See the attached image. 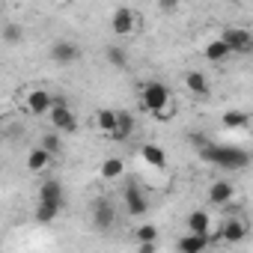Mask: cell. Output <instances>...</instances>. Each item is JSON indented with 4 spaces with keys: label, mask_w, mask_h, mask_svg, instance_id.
Returning a JSON list of instances; mask_svg holds the SVG:
<instances>
[{
    "label": "cell",
    "mask_w": 253,
    "mask_h": 253,
    "mask_svg": "<svg viewBox=\"0 0 253 253\" xmlns=\"http://www.w3.org/2000/svg\"><path fill=\"white\" fill-rule=\"evenodd\" d=\"M60 211H63V206L39 200V206H36V220H39V223H54V220L60 217Z\"/></svg>",
    "instance_id": "obj_22"
},
{
    "label": "cell",
    "mask_w": 253,
    "mask_h": 253,
    "mask_svg": "<svg viewBox=\"0 0 253 253\" xmlns=\"http://www.w3.org/2000/svg\"><path fill=\"white\" fill-rule=\"evenodd\" d=\"M244 235H247V223H244L241 217H226V220H223V226H220V238H223V241L235 244V241H241Z\"/></svg>",
    "instance_id": "obj_14"
},
{
    "label": "cell",
    "mask_w": 253,
    "mask_h": 253,
    "mask_svg": "<svg viewBox=\"0 0 253 253\" xmlns=\"http://www.w3.org/2000/svg\"><path fill=\"white\" fill-rule=\"evenodd\" d=\"M185 229L188 232H197V235H209L211 232V214L206 209H194L185 220Z\"/></svg>",
    "instance_id": "obj_12"
},
{
    "label": "cell",
    "mask_w": 253,
    "mask_h": 253,
    "mask_svg": "<svg viewBox=\"0 0 253 253\" xmlns=\"http://www.w3.org/2000/svg\"><path fill=\"white\" fill-rule=\"evenodd\" d=\"M229 54H232V51L226 48V42H223L220 36H217V39H209V42H206V48H203V57H206L209 63H223Z\"/></svg>",
    "instance_id": "obj_16"
},
{
    "label": "cell",
    "mask_w": 253,
    "mask_h": 253,
    "mask_svg": "<svg viewBox=\"0 0 253 253\" xmlns=\"http://www.w3.org/2000/svg\"><path fill=\"white\" fill-rule=\"evenodd\" d=\"M51 158H57L60 152H63V137H60V131H51V134H45L42 137V143H39Z\"/></svg>",
    "instance_id": "obj_26"
},
{
    "label": "cell",
    "mask_w": 253,
    "mask_h": 253,
    "mask_svg": "<svg viewBox=\"0 0 253 253\" xmlns=\"http://www.w3.org/2000/svg\"><path fill=\"white\" fill-rule=\"evenodd\" d=\"M98 176H101L104 182H116V179H122V176H125V164H122V158H104V161L98 164Z\"/></svg>",
    "instance_id": "obj_17"
},
{
    "label": "cell",
    "mask_w": 253,
    "mask_h": 253,
    "mask_svg": "<svg viewBox=\"0 0 253 253\" xmlns=\"http://www.w3.org/2000/svg\"><path fill=\"white\" fill-rule=\"evenodd\" d=\"M104 57H107V63L113 69H125V66H128V51H125L122 45H107Z\"/></svg>",
    "instance_id": "obj_24"
},
{
    "label": "cell",
    "mask_w": 253,
    "mask_h": 253,
    "mask_svg": "<svg viewBox=\"0 0 253 253\" xmlns=\"http://www.w3.org/2000/svg\"><path fill=\"white\" fill-rule=\"evenodd\" d=\"M57 3H66V0H57Z\"/></svg>",
    "instance_id": "obj_30"
},
{
    "label": "cell",
    "mask_w": 253,
    "mask_h": 253,
    "mask_svg": "<svg viewBox=\"0 0 253 253\" xmlns=\"http://www.w3.org/2000/svg\"><path fill=\"white\" fill-rule=\"evenodd\" d=\"M122 197H125V211H128L131 217H140V214H146L149 203H146V197H143V191H140L137 185H128Z\"/></svg>",
    "instance_id": "obj_9"
},
{
    "label": "cell",
    "mask_w": 253,
    "mask_h": 253,
    "mask_svg": "<svg viewBox=\"0 0 253 253\" xmlns=\"http://www.w3.org/2000/svg\"><path fill=\"white\" fill-rule=\"evenodd\" d=\"M220 39L226 42L229 51H238V54H250L253 51V33L247 27H226L220 33Z\"/></svg>",
    "instance_id": "obj_5"
},
{
    "label": "cell",
    "mask_w": 253,
    "mask_h": 253,
    "mask_svg": "<svg viewBox=\"0 0 253 253\" xmlns=\"http://www.w3.org/2000/svg\"><path fill=\"white\" fill-rule=\"evenodd\" d=\"M51 104H54V95H51L48 89H42V86H30V89L24 92V110H27V113L42 116V113L51 110Z\"/></svg>",
    "instance_id": "obj_7"
},
{
    "label": "cell",
    "mask_w": 253,
    "mask_h": 253,
    "mask_svg": "<svg viewBox=\"0 0 253 253\" xmlns=\"http://www.w3.org/2000/svg\"><path fill=\"white\" fill-rule=\"evenodd\" d=\"M137 12L128 9V6H119L110 12V33L113 36H134L137 33Z\"/></svg>",
    "instance_id": "obj_4"
},
{
    "label": "cell",
    "mask_w": 253,
    "mask_h": 253,
    "mask_svg": "<svg viewBox=\"0 0 253 253\" xmlns=\"http://www.w3.org/2000/svg\"><path fill=\"white\" fill-rule=\"evenodd\" d=\"M0 39H3L6 45H21V42H24V27L9 21V24L0 27Z\"/></svg>",
    "instance_id": "obj_25"
},
{
    "label": "cell",
    "mask_w": 253,
    "mask_h": 253,
    "mask_svg": "<svg viewBox=\"0 0 253 253\" xmlns=\"http://www.w3.org/2000/svg\"><path fill=\"white\" fill-rule=\"evenodd\" d=\"M209 244V235H197V232H188L179 238V250L182 253H197V250H206Z\"/></svg>",
    "instance_id": "obj_21"
},
{
    "label": "cell",
    "mask_w": 253,
    "mask_h": 253,
    "mask_svg": "<svg viewBox=\"0 0 253 253\" xmlns=\"http://www.w3.org/2000/svg\"><path fill=\"white\" fill-rule=\"evenodd\" d=\"M137 250L140 253H155L158 250V241H143V244H137Z\"/></svg>",
    "instance_id": "obj_29"
},
{
    "label": "cell",
    "mask_w": 253,
    "mask_h": 253,
    "mask_svg": "<svg viewBox=\"0 0 253 253\" xmlns=\"http://www.w3.org/2000/svg\"><path fill=\"white\" fill-rule=\"evenodd\" d=\"M48 164H51V155L42 146L30 149V155H27V170L30 173H42V170H48Z\"/></svg>",
    "instance_id": "obj_20"
},
{
    "label": "cell",
    "mask_w": 253,
    "mask_h": 253,
    "mask_svg": "<svg viewBox=\"0 0 253 253\" xmlns=\"http://www.w3.org/2000/svg\"><path fill=\"white\" fill-rule=\"evenodd\" d=\"M128 134H134V116L128 110H116V131L110 134V140L122 143V140H128Z\"/></svg>",
    "instance_id": "obj_15"
},
{
    "label": "cell",
    "mask_w": 253,
    "mask_h": 253,
    "mask_svg": "<svg viewBox=\"0 0 253 253\" xmlns=\"http://www.w3.org/2000/svg\"><path fill=\"white\" fill-rule=\"evenodd\" d=\"M200 155H203V161L217 164V167H223V170H244V167L250 164L247 149H241V146H217V143H211V140L200 149Z\"/></svg>",
    "instance_id": "obj_1"
},
{
    "label": "cell",
    "mask_w": 253,
    "mask_h": 253,
    "mask_svg": "<svg viewBox=\"0 0 253 253\" xmlns=\"http://www.w3.org/2000/svg\"><path fill=\"white\" fill-rule=\"evenodd\" d=\"M220 122L226 125L229 131H235V128H247V125H250V116H247L244 110H226V113L220 116Z\"/></svg>",
    "instance_id": "obj_23"
},
{
    "label": "cell",
    "mask_w": 253,
    "mask_h": 253,
    "mask_svg": "<svg viewBox=\"0 0 253 253\" xmlns=\"http://www.w3.org/2000/svg\"><path fill=\"white\" fill-rule=\"evenodd\" d=\"M140 158H143L146 167H155V170H164L167 167V152L161 146H155V143H143L140 146Z\"/></svg>",
    "instance_id": "obj_13"
},
{
    "label": "cell",
    "mask_w": 253,
    "mask_h": 253,
    "mask_svg": "<svg viewBox=\"0 0 253 253\" xmlns=\"http://www.w3.org/2000/svg\"><path fill=\"white\" fill-rule=\"evenodd\" d=\"M39 200H45V203H57V206H66L63 185H60L57 179H48V182H42V188H39Z\"/></svg>",
    "instance_id": "obj_18"
},
{
    "label": "cell",
    "mask_w": 253,
    "mask_h": 253,
    "mask_svg": "<svg viewBox=\"0 0 253 253\" xmlns=\"http://www.w3.org/2000/svg\"><path fill=\"white\" fill-rule=\"evenodd\" d=\"M48 119H51V128L60 131V134H72L78 128V119H75V113L69 110V104L63 98H54V104L48 110Z\"/></svg>",
    "instance_id": "obj_3"
},
{
    "label": "cell",
    "mask_w": 253,
    "mask_h": 253,
    "mask_svg": "<svg viewBox=\"0 0 253 253\" xmlns=\"http://www.w3.org/2000/svg\"><path fill=\"white\" fill-rule=\"evenodd\" d=\"M92 223H95V229H101V232L116 223V211H113V206H110L107 200H95V203H92Z\"/></svg>",
    "instance_id": "obj_10"
},
{
    "label": "cell",
    "mask_w": 253,
    "mask_h": 253,
    "mask_svg": "<svg viewBox=\"0 0 253 253\" xmlns=\"http://www.w3.org/2000/svg\"><path fill=\"white\" fill-rule=\"evenodd\" d=\"M179 6H182L179 0H158V9H161V12H167V15H173Z\"/></svg>",
    "instance_id": "obj_28"
},
{
    "label": "cell",
    "mask_w": 253,
    "mask_h": 253,
    "mask_svg": "<svg viewBox=\"0 0 253 253\" xmlns=\"http://www.w3.org/2000/svg\"><path fill=\"white\" fill-rule=\"evenodd\" d=\"M134 238H137V244H143V241H158V226L143 223V226L134 229Z\"/></svg>",
    "instance_id": "obj_27"
},
{
    "label": "cell",
    "mask_w": 253,
    "mask_h": 253,
    "mask_svg": "<svg viewBox=\"0 0 253 253\" xmlns=\"http://www.w3.org/2000/svg\"><path fill=\"white\" fill-rule=\"evenodd\" d=\"M48 54H51V63H57V66H75L81 60V48L72 39H57Z\"/></svg>",
    "instance_id": "obj_6"
},
{
    "label": "cell",
    "mask_w": 253,
    "mask_h": 253,
    "mask_svg": "<svg viewBox=\"0 0 253 253\" xmlns=\"http://www.w3.org/2000/svg\"><path fill=\"white\" fill-rule=\"evenodd\" d=\"M206 200L211 203V206H226L229 200H235V185L229 182V179H214L211 185H209V191H206Z\"/></svg>",
    "instance_id": "obj_8"
},
{
    "label": "cell",
    "mask_w": 253,
    "mask_h": 253,
    "mask_svg": "<svg viewBox=\"0 0 253 253\" xmlns=\"http://www.w3.org/2000/svg\"><path fill=\"white\" fill-rule=\"evenodd\" d=\"M182 86L194 95V98H209V78L203 75V72H197V69H191L188 75H185V81H182Z\"/></svg>",
    "instance_id": "obj_11"
},
{
    "label": "cell",
    "mask_w": 253,
    "mask_h": 253,
    "mask_svg": "<svg viewBox=\"0 0 253 253\" xmlns=\"http://www.w3.org/2000/svg\"><path fill=\"white\" fill-rule=\"evenodd\" d=\"M140 104H143V110H149V113L158 116V119H170V116H173V95H170V89H167L164 84H158V81L140 86Z\"/></svg>",
    "instance_id": "obj_2"
},
{
    "label": "cell",
    "mask_w": 253,
    "mask_h": 253,
    "mask_svg": "<svg viewBox=\"0 0 253 253\" xmlns=\"http://www.w3.org/2000/svg\"><path fill=\"white\" fill-rule=\"evenodd\" d=\"M92 122H95V128H98L101 134H107V137H110V134L116 131V110L101 107V110L95 113V119H92Z\"/></svg>",
    "instance_id": "obj_19"
}]
</instances>
